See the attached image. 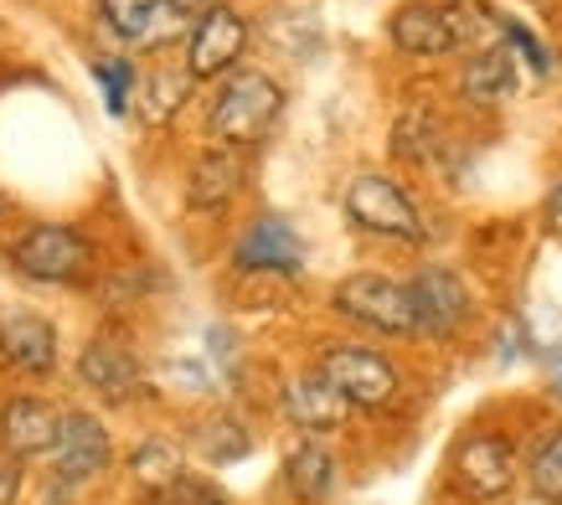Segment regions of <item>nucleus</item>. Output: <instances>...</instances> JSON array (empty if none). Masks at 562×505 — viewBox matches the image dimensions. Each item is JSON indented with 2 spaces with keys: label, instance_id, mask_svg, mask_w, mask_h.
Returning <instances> with one entry per match:
<instances>
[{
  "label": "nucleus",
  "instance_id": "f257e3e1",
  "mask_svg": "<svg viewBox=\"0 0 562 505\" xmlns=\"http://www.w3.org/2000/svg\"><path fill=\"white\" fill-rule=\"evenodd\" d=\"M279 114H284V88L273 83L263 68H238L222 78L217 99L206 109V130H212L217 145L248 150L258 139H269Z\"/></svg>",
  "mask_w": 562,
  "mask_h": 505
},
{
  "label": "nucleus",
  "instance_id": "f03ea898",
  "mask_svg": "<svg viewBox=\"0 0 562 505\" xmlns=\"http://www.w3.org/2000/svg\"><path fill=\"white\" fill-rule=\"evenodd\" d=\"M330 304H336V315L367 325L376 336H397V340L418 336L413 289L403 279H392V273H351V279L330 289Z\"/></svg>",
  "mask_w": 562,
  "mask_h": 505
},
{
  "label": "nucleus",
  "instance_id": "7ed1b4c3",
  "mask_svg": "<svg viewBox=\"0 0 562 505\" xmlns=\"http://www.w3.org/2000/svg\"><path fill=\"white\" fill-rule=\"evenodd\" d=\"M346 212L361 233L376 237H397V243H424V217L408 202V191L376 170H361L357 181L346 186Z\"/></svg>",
  "mask_w": 562,
  "mask_h": 505
},
{
  "label": "nucleus",
  "instance_id": "20e7f679",
  "mask_svg": "<svg viewBox=\"0 0 562 505\" xmlns=\"http://www.w3.org/2000/svg\"><path fill=\"white\" fill-rule=\"evenodd\" d=\"M11 263H16L26 279L36 284H83L88 273V243L72 227H32V233L16 237V248H11Z\"/></svg>",
  "mask_w": 562,
  "mask_h": 505
},
{
  "label": "nucleus",
  "instance_id": "39448f33",
  "mask_svg": "<svg viewBox=\"0 0 562 505\" xmlns=\"http://www.w3.org/2000/svg\"><path fill=\"white\" fill-rule=\"evenodd\" d=\"M408 289H413V310H418V336L454 340L475 315V300H470L464 279L454 269H443V263H424L408 279Z\"/></svg>",
  "mask_w": 562,
  "mask_h": 505
},
{
  "label": "nucleus",
  "instance_id": "423d86ee",
  "mask_svg": "<svg viewBox=\"0 0 562 505\" xmlns=\"http://www.w3.org/2000/svg\"><path fill=\"white\" fill-rule=\"evenodd\" d=\"M321 371L346 392L351 407H387L397 397V367L372 346H330Z\"/></svg>",
  "mask_w": 562,
  "mask_h": 505
},
{
  "label": "nucleus",
  "instance_id": "0eeeda50",
  "mask_svg": "<svg viewBox=\"0 0 562 505\" xmlns=\"http://www.w3.org/2000/svg\"><path fill=\"white\" fill-rule=\"evenodd\" d=\"M279 413H284V418H290L300 434H310V438L336 434V428L351 423V403H346V392L336 388L321 367L300 371V377L284 382V392H279Z\"/></svg>",
  "mask_w": 562,
  "mask_h": 505
},
{
  "label": "nucleus",
  "instance_id": "6e6552de",
  "mask_svg": "<svg viewBox=\"0 0 562 505\" xmlns=\"http://www.w3.org/2000/svg\"><path fill=\"white\" fill-rule=\"evenodd\" d=\"M243 47H248V26H243L238 11L227 5H212L196 16L187 36V72L191 78H222V72L238 68Z\"/></svg>",
  "mask_w": 562,
  "mask_h": 505
},
{
  "label": "nucleus",
  "instance_id": "1a4fd4ad",
  "mask_svg": "<svg viewBox=\"0 0 562 505\" xmlns=\"http://www.w3.org/2000/svg\"><path fill=\"white\" fill-rule=\"evenodd\" d=\"M454 480L470 501H501L516 485V449L501 434H470L454 449Z\"/></svg>",
  "mask_w": 562,
  "mask_h": 505
},
{
  "label": "nucleus",
  "instance_id": "9d476101",
  "mask_svg": "<svg viewBox=\"0 0 562 505\" xmlns=\"http://www.w3.org/2000/svg\"><path fill=\"white\" fill-rule=\"evenodd\" d=\"M233 263L243 273H300L305 269V243H300L290 217L263 212V217H254L243 227L238 248H233Z\"/></svg>",
  "mask_w": 562,
  "mask_h": 505
},
{
  "label": "nucleus",
  "instance_id": "9b49d317",
  "mask_svg": "<svg viewBox=\"0 0 562 505\" xmlns=\"http://www.w3.org/2000/svg\"><path fill=\"white\" fill-rule=\"evenodd\" d=\"M109 459H114V444L103 434V423L93 413H63V428L52 444V470L63 480H93L109 470Z\"/></svg>",
  "mask_w": 562,
  "mask_h": 505
},
{
  "label": "nucleus",
  "instance_id": "f8f14e48",
  "mask_svg": "<svg viewBox=\"0 0 562 505\" xmlns=\"http://www.w3.org/2000/svg\"><path fill=\"white\" fill-rule=\"evenodd\" d=\"M0 356L16 371L52 377V367H57V330L32 310H5L0 315Z\"/></svg>",
  "mask_w": 562,
  "mask_h": 505
},
{
  "label": "nucleus",
  "instance_id": "ddd939ff",
  "mask_svg": "<svg viewBox=\"0 0 562 505\" xmlns=\"http://www.w3.org/2000/svg\"><path fill=\"white\" fill-rule=\"evenodd\" d=\"M57 428H63V413H52L42 397H11L0 407V444H5V454L16 459L47 454L57 444Z\"/></svg>",
  "mask_w": 562,
  "mask_h": 505
},
{
  "label": "nucleus",
  "instance_id": "4468645a",
  "mask_svg": "<svg viewBox=\"0 0 562 505\" xmlns=\"http://www.w3.org/2000/svg\"><path fill=\"white\" fill-rule=\"evenodd\" d=\"M392 47L408 52V57H449L454 52V32L449 16L434 0H408L392 11Z\"/></svg>",
  "mask_w": 562,
  "mask_h": 505
},
{
  "label": "nucleus",
  "instance_id": "2eb2a0df",
  "mask_svg": "<svg viewBox=\"0 0 562 505\" xmlns=\"http://www.w3.org/2000/svg\"><path fill=\"white\" fill-rule=\"evenodd\" d=\"M78 377H83L99 397H109V403H124V397H135V392L145 388L139 361L124 351V346H114V340H93L83 351V361H78Z\"/></svg>",
  "mask_w": 562,
  "mask_h": 505
},
{
  "label": "nucleus",
  "instance_id": "dca6fc26",
  "mask_svg": "<svg viewBox=\"0 0 562 505\" xmlns=\"http://www.w3.org/2000/svg\"><path fill=\"white\" fill-rule=\"evenodd\" d=\"M243 186V155L233 145H212V150L191 166V186H187V202L196 212H217L238 197Z\"/></svg>",
  "mask_w": 562,
  "mask_h": 505
},
{
  "label": "nucleus",
  "instance_id": "f3484780",
  "mask_svg": "<svg viewBox=\"0 0 562 505\" xmlns=\"http://www.w3.org/2000/svg\"><path fill=\"white\" fill-rule=\"evenodd\" d=\"M284 485H290L305 505H325L336 495V454L325 449L321 438L305 434L290 454H284Z\"/></svg>",
  "mask_w": 562,
  "mask_h": 505
},
{
  "label": "nucleus",
  "instance_id": "a211bd4d",
  "mask_svg": "<svg viewBox=\"0 0 562 505\" xmlns=\"http://www.w3.org/2000/svg\"><path fill=\"white\" fill-rule=\"evenodd\" d=\"M460 88H464V99L470 103H506L516 93V52L506 47V42H495V47H485V52H475L470 63H464V72H460Z\"/></svg>",
  "mask_w": 562,
  "mask_h": 505
},
{
  "label": "nucleus",
  "instance_id": "6ab92c4d",
  "mask_svg": "<svg viewBox=\"0 0 562 505\" xmlns=\"http://www.w3.org/2000/svg\"><path fill=\"white\" fill-rule=\"evenodd\" d=\"M443 16H449V32H454V52H485L501 42V16H495L485 0H449L443 5Z\"/></svg>",
  "mask_w": 562,
  "mask_h": 505
},
{
  "label": "nucleus",
  "instance_id": "aec40b11",
  "mask_svg": "<svg viewBox=\"0 0 562 505\" xmlns=\"http://www.w3.org/2000/svg\"><path fill=\"white\" fill-rule=\"evenodd\" d=\"M93 5L109 21V32L124 36V42H150L160 32V16L176 11L171 0H93Z\"/></svg>",
  "mask_w": 562,
  "mask_h": 505
},
{
  "label": "nucleus",
  "instance_id": "412c9836",
  "mask_svg": "<svg viewBox=\"0 0 562 505\" xmlns=\"http://www.w3.org/2000/svg\"><path fill=\"white\" fill-rule=\"evenodd\" d=\"M527 485L542 505H562V428L542 434L527 454Z\"/></svg>",
  "mask_w": 562,
  "mask_h": 505
},
{
  "label": "nucleus",
  "instance_id": "4be33fe9",
  "mask_svg": "<svg viewBox=\"0 0 562 505\" xmlns=\"http://www.w3.org/2000/svg\"><path fill=\"white\" fill-rule=\"evenodd\" d=\"M130 470H135V480L145 490H171L176 480H181V454H176V444H166V438H145L135 449V459H130Z\"/></svg>",
  "mask_w": 562,
  "mask_h": 505
},
{
  "label": "nucleus",
  "instance_id": "5701e85b",
  "mask_svg": "<svg viewBox=\"0 0 562 505\" xmlns=\"http://www.w3.org/2000/svg\"><path fill=\"white\" fill-rule=\"evenodd\" d=\"M187 88H191V72H155L150 88L139 93V114H145V124H166V119L181 109V99H187Z\"/></svg>",
  "mask_w": 562,
  "mask_h": 505
},
{
  "label": "nucleus",
  "instance_id": "b1692460",
  "mask_svg": "<svg viewBox=\"0 0 562 505\" xmlns=\"http://www.w3.org/2000/svg\"><path fill=\"white\" fill-rule=\"evenodd\" d=\"M93 78L103 83V103H109V114L114 119L130 114V99H135V68H130L124 57H99V63H93Z\"/></svg>",
  "mask_w": 562,
  "mask_h": 505
},
{
  "label": "nucleus",
  "instance_id": "393cba45",
  "mask_svg": "<svg viewBox=\"0 0 562 505\" xmlns=\"http://www.w3.org/2000/svg\"><path fill=\"white\" fill-rule=\"evenodd\" d=\"M202 454L212 464H233V459L248 454V428L238 418H212L202 428Z\"/></svg>",
  "mask_w": 562,
  "mask_h": 505
},
{
  "label": "nucleus",
  "instance_id": "a878e982",
  "mask_svg": "<svg viewBox=\"0 0 562 505\" xmlns=\"http://www.w3.org/2000/svg\"><path fill=\"white\" fill-rule=\"evenodd\" d=\"M501 36H506V42H512V47L521 52V57H527L537 72H552V52L542 47V36L531 32V26H521L516 16H501Z\"/></svg>",
  "mask_w": 562,
  "mask_h": 505
},
{
  "label": "nucleus",
  "instance_id": "bb28decb",
  "mask_svg": "<svg viewBox=\"0 0 562 505\" xmlns=\"http://www.w3.org/2000/svg\"><path fill=\"white\" fill-rule=\"evenodd\" d=\"M397 155H408V160H428L434 155V124H428V114H403V124H397Z\"/></svg>",
  "mask_w": 562,
  "mask_h": 505
},
{
  "label": "nucleus",
  "instance_id": "cd10ccee",
  "mask_svg": "<svg viewBox=\"0 0 562 505\" xmlns=\"http://www.w3.org/2000/svg\"><path fill=\"white\" fill-rule=\"evenodd\" d=\"M16 490H21L16 454H0V505H16Z\"/></svg>",
  "mask_w": 562,
  "mask_h": 505
},
{
  "label": "nucleus",
  "instance_id": "c85d7f7f",
  "mask_svg": "<svg viewBox=\"0 0 562 505\" xmlns=\"http://www.w3.org/2000/svg\"><path fill=\"white\" fill-rule=\"evenodd\" d=\"M547 227L562 237V176L552 181V191H547Z\"/></svg>",
  "mask_w": 562,
  "mask_h": 505
},
{
  "label": "nucleus",
  "instance_id": "c756f323",
  "mask_svg": "<svg viewBox=\"0 0 562 505\" xmlns=\"http://www.w3.org/2000/svg\"><path fill=\"white\" fill-rule=\"evenodd\" d=\"M176 11H212V5H217V0H171Z\"/></svg>",
  "mask_w": 562,
  "mask_h": 505
},
{
  "label": "nucleus",
  "instance_id": "7c9ffc66",
  "mask_svg": "<svg viewBox=\"0 0 562 505\" xmlns=\"http://www.w3.org/2000/svg\"><path fill=\"white\" fill-rule=\"evenodd\" d=\"M552 388L562 392V351H552Z\"/></svg>",
  "mask_w": 562,
  "mask_h": 505
}]
</instances>
